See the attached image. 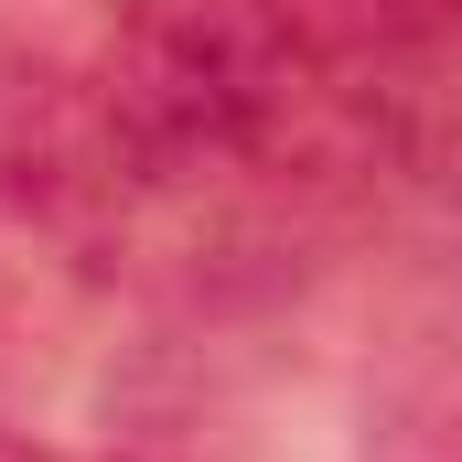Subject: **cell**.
I'll use <instances>...</instances> for the list:
<instances>
[{
  "mask_svg": "<svg viewBox=\"0 0 462 462\" xmlns=\"http://www.w3.org/2000/svg\"><path fill=\"white\" fill-rule=\"evenodd\" d=\"M0 462H65V452H32V441H0Z\"/></svg>",
  "mask_w": 462,
  "mask_h": 462,
  "instance_id": "2",
  "label": "cell"
},
{
  "mask_svg": "<svg viewBox=\"0 0 462 462\" xmlns=\"http://www.w3.org/2000/svg\"><path fill=\"white\" fill-rule=\"evenodd\" d=\"M409 11H441V0H409Z\"/></svg>",
  "mask_w": 462,
  "mask_h": 462,
  "instance_id": "3",
  "label": "cell"
},
{
  "mask_svg": "<svg viewBox=\"0 0 462 462\" xmlns=\"http://www.w3.org/2000/svg\"><path fill=\"white\" fill-rule=\"evenodd\" d=\"M409 0H129L43 118L54 205L140 258H269L387 172Z\"/></svg>",
  "mask_w": 462,
  "mask_h": 462,
  "instance_id": "1",
  "label": "cell"
}]
</instances>
